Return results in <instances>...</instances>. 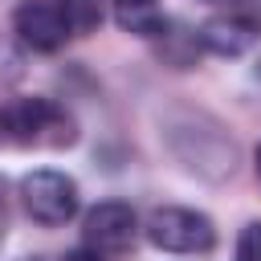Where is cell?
Listing matches in <instances>:
<instances>
[{
  "label": "cell",
  "mask_w": 261,
  "mask_h": 261,
  "mask_svg": "<svg viewBox=\"0 0 261 261\" xmlns=\"http://www.w3.org/2000/svg\"><path fill=\"white\" fill-rule=\"evenodd\" d=\"M196 33H200V49L212 53V57H241V53L253 45V37H257V33H249L245 24H237L232 16H224V12H220V16H208Z\"/></svg>",
  "instance_id": "obj_7"
},
{
  "label": "cell",
  "mask_w": 261,
  "mask_h": 261,
  "mask_svg": "<svg viewBox=\"0 0 261 261\" xmlns=\"http://www.w3.org/2000/svg\"><path fill=\"white\" fill-rule=\"evenodd\" d=\"M0 143L61 151V147H73L77 143V122L53 98H41V94L12 98V102L0 106Z\"/></svg>",
  "instance_id": "obj_2"
},
{
  "label": "cell",
  "mask_w": 261,
  "mask_h": 261,
  "mask_svg": "<svg viewBox=\"0 0 261 261\" xmlns=\"http://www.w3.org/2000/svg\"><path fill=\"white\" fill-rule=\"evenodd\" d=\"M20 261H41V257H20Z\"/></svg>",
  "instance_id": "obj_16"
},
{
  "label": "cell",
  "mask_w": 261,
  "mask_h": 261,
  "mask_svg": "<svg viewBox=\"0 0 261 261\" xmlns=\"http://www.w3.org/2000/svg\"><path fill=\"white\" fill-rule=\"evenodd\" d=\"M224 16H232L249 33H261V0H224Z\"/></svg>",
  "instance_id": "obj_11"
},
{
  "label": "cell",
  "mask_w": 261,
  "mask_h": 261,
  "mask_svg": "<svg viewBox=\"0 0 261 261\" xmlns=\"http://www.w3.org/2000/svg\"><path fill=\"white\" fill-rule=\"evenodd\" d=\"M143 232L163 253H208L216 245L212 216L200 212V208H184V204H159V208H151Z\"/></svg>",
  "instance_id": "obj_4"
},
{
  "label": "cell",
  "mask_w": 261,
  "mask_h": 261,
  "mask_svg": "<svg viewBox=\"0 0 261 261\" xmlns=\"http://www.w3.org/2000/svg\"><path fill=\"white\" fill-rule=\"evenodd\" d=\"M57 8H61L73 37H90L106 20V0H57Z\"/></svg>",
  "instance_id": "obj_9"
},
{
  "label": "cell",
  "mask_w": 261,
  "mask_h": 261,
  "mask_svg": "<svg viewBox=\"0 0 261 261\" xmlns=\"http://www.w3.org/2000/svg\"><path fill=\"white\" fill-rule=\"evenodd\" d=\"M114 8H130V4H155V0H110Z\"/></svg>",
  "instance_id": "obj_14"
},
{
  "label": "cell",
  "mask_w": 261,
  "mask_h": 261,
  "mask_svg": "<svg viewBox=\"0 0 261 261\" xmlns=\"http://www.w3.org/2000/svg\"><path fill=\"white\" fill-rule=\"evenodd\" d=\"M232 261H261V220H249V224L237 232Z\"/></svg>",
  "instance_id": "obj_10"
},
{
  "label": "cell",
  "mask_w": 261,
  "mask_h": 261,
  "mask_svg": "<svg viewBox=\"0 0 261 261\" xmlns=\"http://www.w3.org/2000/svg\"><path fill=\"white\" fill-rule=\"evenodd\" d=\"M159 139L171 151V159L196 179L224 184L237 175L241 147H237L232 130L208 110H192V106L163 110L159 114Z\"/></svg>",
  "instance_id": "obj_1"
},
{
  "label": "cell",
  "mask_w": 261,
  "mask_h": 261,
  "mask_svg": "<svg viewBox=\"0 0 261 261\" xmlns=\"http://www.w3.org/2000/svg\"><path fill=\"white\" fill-rule=\"evenodd\" d=\"M8 237V196H4V175H0V245Z\"/></svg>",
  "instance_id": "obj_13"
},
{
  "label": "cell",
  "mask_w": 261,
  "mask_h": 261,
  "mask_svg": "<svg viewBox=\"0 0 261 261\" xmlns=\"http://www.w3.org/2000/svg\"><path fill=\"white\" fill-rule=\"evenodd\" d=\"M253 167H257V179H261V147H257V155H253Z\"/></svg>",
  "instance_id": "obj_15"
},
{
  "label": "cell",
  "mask_w": 261,
  "mask_h": 261,
  "mask_svg": "<svg viewBox=\"0 0 261 261\" xmlns=\"http://www.w3.org/2000/svg\"><path fill=\"white\" fill-rule=\"evenodd\" d=\"M61 261H106V253H98V249H90V245H82V249H69Z\"/></svg>",
  "instance_id": "obj_12"
},
{
  "label": "cell",
  "mask_w": 261,
  "mask_h": 261,
  "mask_svg": "<svg viewBox=\"0 0 261 261\" xmlns=\"http://www.w3.org/2000/svg\"><path fill=\"white\" fill-rule=\"evenodd\" d=\"M20 204L29 212V220L45 224V228H61L77 216L82 208V192L77 179L57 171V167H37L20 175Z\"/></svg>",
  "instance_id": "obj_3"
},
{
  "label": "cell",
  "mask_w": 261,
  "mask_h": 261,
  "mask_svg": "<svg viewBox=\"0 0 261 261\" xmlns=\"http://www.w3.org/2000/svg\"><path fill=\"white\" fill-rule=\"evenodd\" d=\"M208 4H224V0H208Z\"/></svg>",
  "instance_id": "obj_17"
},
{
  "label": "cell",
  "mask_w": 261,
  "mask_h": 261,
  "mask_svg": "<svg viewBox=\"0 0 261 261\" xmlns=\"http://www.w3.org/2000/svg\"><path fill=\"white\" fill-rule=\"evenodd\" d=\"M82 237L98 253H126L139 237V212L122 200H102L82 216Z\"/></svg>",
  "instance_id": "obj_5"
},
{
  "label": "cell",
  "mask_w": 261,
  "mask_h": 261,
  "mask_svg": "<svg viewBox=\"0 0 261 261\" xmlns=\"http://www.w3.org/2000/svg\"><path fill=\"white\" fill-rule=\"evenodd\" d=\"M155 41H159V57H163L171 69H188V65L204 53L196 29H175V24H167L163 37H155Z\"/></svg>",
  "instance_id": "obj_8"
},
{
  "label": "cell",
  "mask_w": 261,
  "mask_h": 261,
  "mask_svg": "<svg viewBox=\"0 0 261 261\" xmlns=\"http://www.w3.org/2000/svg\"><path fill=\"white\" fill-rule=\"evenodd\" d=\"M12 29L37 53H57L73 37L69 24H65V16H61V8H57V0H24L12 12Z\"/></svg>",
  "instance_id": "obj_6"
}]
</instances>
